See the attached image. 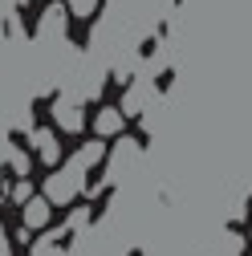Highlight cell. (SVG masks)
Listing matches in <instances>:
<instances>
[{
	"instance_id": "6da1fadb",
	"label": "cell",
	"mask_w": 252,
	"mask_h": 256,
	"mask_svg": "<svg viewBox=\"0 0 252 256\" xmlns=\"http://www.w3.org/2000/svg\"><path fill=\"white\" fill-rule=\"evenodd\" d=\"M82 179H86V171H78V167L70 163L66 171H57V175L45 179V200H49V204H74L78 191H82Z\"/></svg>"
},
{
	"instance_id": "7a4b0ae2",
	"label": "cell",
	"mask_w": 252,
	"mask_h": 256,
	"mask_svg": "<svg viewBox=\"0 0 252 256\" xmlns=\"http://www.w3.org/2000/svg\"><path fill=\"white\" fill-rule=\"evenodd\" d=\"M49 220H53V204L45 196H33L24 204V224H28V228H45Z\"/></svg>"
},
{
	"instance_id": "3957f363",
	"label": "cell",
	"mask_w": 252,
	"mask_h": 256,
	"mask_svg": "<svg viewBox=\"0 0 252 256\" xmlns=\"http://www.w3.org/2000/svg\"><path fill=\"white\" fill-rule=\"evenodd\" d=\"M53 118H57V126H61V130H82V106H74V102H66V98H61L57 106H53Z\"/></svg>"
},
{
	"instance_id": "277c9868",
	"label": "cell",
	"mask_w": 252,
	"mask_h": 256,
	"mask_svg": "<svg viewBox=\"0 0 252 256\" xmlns=\"http://www.w3.org/2000/svg\"><path fill=\"white\" fill-rule=\"evenodd\" d=\"M33 150H37V158H45V163H57L61 158V146H57L53 130H33Z\"/></svg>"
},
{
	"instance_id": "5b68a950",
	"label": "cell",
	"mask_w": 252,
	"mask_h": 256,
	"mask_svg": "<svg viewBox=\"0 0 252 256\" xmlns=\"http://www.w3.org/2000/svg\"><path fill=\"white\" fill-rule=\"evenodd\" d=\"M94 126H98V134L106 138V134H118L122 130V110L118 106H102L98 110V122H94Z\"/></svg>"
},
{
	"instance_id": "8992f818",
	"label": "cell",
	"mask_w": 252,
	"mask_h": 256,
	"mask_svg": "<svg viewBox=\"0 0 252 256\" xmlns=\"http://www.w3.org/2000/svg\"><path fill=\"white\" fill-rule=\"evenodd\" d=\"M98 158H102V142H86L82 154H74V167L78 171H90V167H98Z\"/></svg>"
},
{
	"instance_id": "52a82bcc",
	"label": "cell",
	"mask_w": 252,
	"mask_h": 256,
	"mask_svg": "<svg viewBox=\"0 0 252 256\" xmlns=\"http://www.w3.org/2000/svg\"><path fill=\"white\" fill-rule=\"evenodd\" d=\"M240 248H244V240L236 232H224L216 240V252H208V256H240Z\"/></svg>"
},
{
	"instance_id": "ba28073f",
	"label": "cell",
	"mask_w": 252,
	"mask_h": 256,
	"mask_svg": "<svg viewBox=\"0 0 252 256\" xmlns=\"http://www.w3.org/2000/svg\"><path fill=\"white\" fill-rule=\"evenodd\" d=\"M12 200L24 208L28 200H33V183H28V179H20V183H12Z\"/></svg>"
},
{
	"instance_id": "9c48e42d",
	"label": "cell",
	"mask_w": 252,
	"mask_h": 256,
	"mask_svg": "<svg viewBox=\"0 0 252 256\" xmlns=\"http://www.w3.org/2000/svg\"><path fill=\"white\" fill-rule=\"evenodd\" d=\"M8 163H12V167H16V175H24V171H28V158H24V154H20V150H16V146H12V150H8Z\"/></svg>"
},
{
	"instance_id": "30bf717a",
	"label": "cell",
	"mask_w": 252,
	"mask_h": 256,
	"mask_svg": "<svg viewBox=\"0 0 252 256\" xmlns=\"http://www.w3.org/2000/svg\"><path fill=\"white\" fill-rule=\"evenodd\" d=\"M94 4H98V0H70V8H74L78 16H90V12H94Z\"/></svg>"
},
{
	"instance_id": "8fae6325",
	"label": "cell",
	"mask_w": 252,
	"mask_h": 256,
	"mask_svg": "<svg viewBox=\"0 0 252 256\" xmlns=\"http://www.w3.org/2000/svg\"><path fill=\"white\" fill-rule=\"evenodd\" d=\"M0 256H12V248H8V236H4V228H0Z\"/></svg>"
}]
</instances>
